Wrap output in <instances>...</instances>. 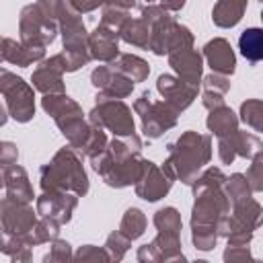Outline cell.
<instances>
[{"instance_id": "6da1fadb", "label": "cell", "mask_w": 263, "mask_h": 263, "mask_svg": "<svg viewBox=\"0 0 263 263\" xmlns=\"http://www.w3.org/2000/svg\"><path fill=\"white\" fill-rule=\"evenodd\" d=\"M166 150L168 156L162 162L164 173L175 181L191 185L212 158V138L208 134L187 129L175 142H171Z\"/></svg>"}, {"instance_id": "7a4b0ae2", "label": "cell", "mask_w": 263, "mask_h": 263, "mask_svg": "<svg viewBox=\"0 0 263 263\" xmlns=\"http://www.w3.org/2000/svg\"><path fill=\"white\" fill-rule=\"evenodd\" d=\"M39 185L41 191H72L84 197L90 183L82 166V154L70 144L60 148L53 158L39 168Z\"/></svg>"}, {"instance_id": "3957f363", "label": "cell", "mask_w": 263, "mask_h": 263, "mask_svg": "<svg viewBox=\"0 0 263 263\" xmlns=\"http://www.w3.org/2000/svg\"><path fill=\"white\" fill-rule=\"evenodd\" d=\"M41 109L55 121V125L60 127L68 144L82 154L92 132V123L84 119L82 107L74 99H70L66 92H53V95H43Z\"/></svg>"}, {"instance_id": "277c9868", "label": "cell", "mask_w": 263, "mask_h": 263, "mask_svg": "<svg viewBox=\"0 0 263 263\" xmlns=\"http://www.w3.org/2000/svg\"><path fill=\"white\" fill-rule=\"evenodd\" d=\"M90 164L92 171L113 189H123L129 185H136L138 179L144 173L146 166V158H142V154L136 156H127V158H117L113 156L107 148L95 156H90Z\"/></svg>"}, {"instance_id": "5b68a950", "label": "cell", "mask_w": 263, "mask_h": 263, "mask_svg": "<svg viewBox=\"0 0 263 263\" xmlns=\"http://www.w3.org/2000/svg\"><path fill=\"white\" fill-rule=\"evenodd\" d=\"M88 121L97 127L111 132L113 136H132L136 134V123L132 109L123 103V99H113L97 92L95 107L88 113Z\"/></svg>"}, {"instance_id": "8992f818", "label": "cell", "mask_w": 263, "mask_h": 263, "mask_svg": "<svg viewBox=\"0 0 263 263\" xmlns=\"http://www.w3.org/2000/svg\"><path fill=\"white\" fill-rule=\"evenodd\" d=\"M134 111H136V115H140L142 134L148 140H156V138L164 136L168 129H173L177 125V119L181 115L164 99L162 101H154L150 97V92H142L134 101Z\"/></svg>"}, {"instance_id": "52a82bcc", "label": "cell", "mask_w": 263, "mask_h": 263, "mask_svg": "<svg viewBox=\"0 0 263 263\" xmlns=\"http://www.w3.org/2000/svg\"><path fill=\"white\" fill-rule=\"evenodd\" d=\"M0 92L4 97V107L8 115L18 121L27 123L35 115V86L25 82L21 76L12 74L10 70H0Z\"/></svg>"}, {"instance_id": "ba28073f", "label": "cell", "mask_w": 263, "mask_h": 263, "mask_svg": "<svg viewBox=\"0 0 263 263\" xmlns=\"http://www.w3.org/2000/svg\"><path fill=\"white\" fill-rule=\"evenodd\" d=\"M58 33H60L58 21L47 18L39 10V6L35 2L27 4L21 10V14H18V35H21V41L49 45V43H53Z\"/></svg>"}, {"instance_id": "9c48e42d", "label": "cell", "mask_w": 263, "mask_h": 263, "mask_svg": "<svg viewBox=\"0 0 263 263\" xmlns=\"http://www.w3.org/2000/svg\"><path fill=\"white\" fill-rule=\"evenodd\" d=\"M37 208L33 210L31 203L25 201H14L10 197H2L0 201V220H2V232L18 236L27 242V236L37 224Z\"/></svg>"}, {"instance_id": "30bf717a", "label": "cell", "mask_w": 263, "mask_h": 263, "mask_svg": "<svg viewBox=\"0 0 263 263\" xmlns=\"http://www.w3.org/2000/svg\"><path fill=\"white\" fill-rule=\"evenodd\" d=\"M142 18L150 27V51L156 55H168L171 35L177 27L175 16L160 4H146L142 8Z\"/></svg>"}, {"instance_id": "8fae6325", "label": "cell", "mask_w": 263, "mask_h": 263, "mask_svg": "<svg viewBox=\"0 0 263 263\" xmlns=\"http://www.w3.org/2000/svg\"><path fill=\"white\" fill-rule=\"evenodd\" d=\"M58 25H60L64 49H88V31L84 27L82 14L66 0L60 8Z\"/></svg>"}, {"instance_id": "7c38bea8", "label": "cell", "mask_w": 263, "mask_h": 263, "mask_svg": "<svg viewBox=\"0 0 263 263\" xmlns=\"http://www.w3.org/2000/svg\"><path fill=\"white\" fill-rule=\"evenodd\" d=\"M259 150H263V142L255 134H249V132L236 129L230 136L218 138V156L222 164H232L238 156L251 160Z\"/></svg>"}, {"instance_id": "4fadbf2b", "label": "cell", "mask_w": 263, "mask_h": 263, "mask_svg": "<svg viewBox=\"0 0 263 263\" xmlns=\"http://www.w3.org/2000/svg\"><path fill=\"white\" fill-rule=\"evenodd\" d=\"M173 183H175V179H171V177L164 173L162 166H158V164H154L152 160L146 158L144 173H142V177L138 179V183L134 185V189H136V195H138L140 199L152 203V201L162 199V197L171 191Z\"/></svg>"}, {"instance_id": "5bb4252c", "label": "cell", "mask_w": 263, "mask_h": 263, "mask_svg": "<svg viewBox=\"0 0 263 263\" xmlns=\"http://www.w3.org/2000/svg\"><path fill=\"white\" fill-rule=\"evenodd\" d=\"M78 205V195L72 191H43L35 199V208L39 216H47L58 220L60 224H68Z\"/></svg>"}, {"instance_id": "9a60e30c", "label": "cell", "mask_w": 263, "mask_h": 263, "mask_svg": "<svg viewBox=\"0 0 263 263\" xmlns=\"http://www.w3.org/2000/svg\"><path fill=\"white\" fill-rule=\"evenodd\" d=\"M64 62L62 55L55 53L47 60H41L39 66L33 70L31 82L35 86V90L43 92V95H53V92H66V84H64Z\"/></svg>"}, {"instance_id": "2e32d148", "label": "cell", "mask_w": 263, "mask_h": 263, "mask_svg": "<svg viewBox=\"0 0 263 263\" xmlns=\"http://www.w3.org/2000/svg\"><path fill=\"white\" fill-rule=\"evenodd\" d=\"M156 90L168 105H173L179 113H183L197 99L199 88L183 82L177 74H160L156 80Z\"/></svg>"}, {"instance_id": "e0dca14e", "label": "cell", "mask_w": 263, "mask_h": 263, "mask_svg": "<svg viewBox=\"0 0 263 263\" xmlns=\"http://www.w3.org/2000/svg\"><path fill=\"white\" fill-rule=\"evenodd\" d=\"M168 66L175 70V74L183 82L199 88V84L203 80L201 78V74H203V53H199L193 47L173 51V53H168Z\"/></svg>"}, {"instance_id": "ac0fdd59", "label": "cell", "mask_w": 263, "mask_h": 263, "mask_svg": "<svg viewBox=\"0 0 263 263\" xmlns=\"http://www.w3.org/2000/svg\"><path fill=\"white\" fill-rule=\"evenodd\" d=\"M119 33L105 27V25H97L90 33H88V51L90 58L103 64L113 62L119 55Z\"/></svg>"}, {"instance_id": "d6986e66", "label": "cell", "mask_w": 263, "mask_h": 263, "mask_svg": "<svg viewBox=\"0 0 263 263\" xmlns=\"http://www.w3.org/2000/svg\"><path fill=\"white\" fill-rule=\"evenodd\" d=\"M203 60L212 68V72L232 76L236 70V55L228 39L224 37H214L203 45Z\"/></svg>"}, {"instance_id": "ffe728a7", "label": "cell", "mask_w": 263, "mask_h": 263, "mask_svg": "<svg viewBox=\"0 0 263 263\" xmlns=\"http://www.w3.org/2000/svg\"><path fill=\"white\" fill-rule=\"evenodd\" d=\"M45 47L41 43H25V41H14L10 37L2 39V60L6 64L27 68L35 62L45 60Z\"/></svg>"}, {"instance_id": "44dd1931", "label": "cell", "mask_w": 263, "mask_h": 263, "mask_svg": "<svg viewBox=\"0 0 263 263\" xmlns=\"http://www.w3.org/2000/svg\"><path fill=\"white\" fill-rule=\"evenodd\" d=\"M2 185H4L6 197H10L14 201L33 203V199H37L33 193V187H31L29 175L21 164H10V166L2 168Z\"/></svg>"}, {"instance_id": "7402d4cb", "label": "cell", "mask_w": 263, "mask_h": 263, "mask_svg": "<svg viewBox=\"0 0 263 263\" xmlns=\"http://www.w3.org/2000/svg\"><path fill=\"white\" fill-rule=\"evenodd\" d=\"M249 0H218L212 8V21L220 29H232L236 27L247 10Z\"/></svg>"}, {"instance_id": "603a6c76", "label": "cell", "mask_w": 263, "mask_h": 263, "mask_svg": "<svg viewBox=\"0 0 263 263\" xmlns=\"http://www.w3.org/2000/svg\"><path fill=\"white\" fill-rule=\"evenodd\" d=\"M203 92H201V103L208 111L216 109V107H222L224 105V97L226 92L230 90V76H224V74H218V72H212L208 74L203 80Z\"/></svg>"}, {"instance_id": "cb8c5ba5", "label": "cell", "mask_w": 263, "mask_h": 263, "mask_svg": "<svg viewBox=\"0 0 263 263\" xmlns=\"http://www.w3.org/2000/svg\"><path fill=\"white\" fill-rule=\"evenodd\" d=\"M205 125H208L210 134H214L216 138H224L238 129V117L230 107L222 105V107H216L210 111Z\"/></svg>"}, {"instance_id": "d4e9b609", "label": "cell", "mask_w": 263, "mask_h": 263, "mask_svg": "<svg viewBox=\"0 0 263 263\" xmlns=\"http://www.w3.org/2000/svg\"><path fill=\"white\" fill-rule=\"evenodd\" d=\"M119 37L121 41L138 47V49H150V27L148 23L140 16V18H127L121 29H119Z\"/></svg>"}, {"instance_id": "484cf974", "label": "cell", "mask_w": 263, "mask_h": 263, "mask_svg": "<svg viewBox=\"0 0 263 263\" xmlns=\"http://www.w3.org/2000/svg\"><path fill=\"white\" fill-rule=\"evenodd\" d=\"M117 72L125 74L127 78H132L134 82H144L150 74V66L146 60H142L140 55L134 53H119L113 62H109Z\"/></svg>"}, {"instance_id": "4316f807", "label": "cell", "mask_w": 263, "mask_h": 263, "mask_svg": "<svg viewBox=\"0 0 263 263\" xmlns=\"http://www.w3.org/2000/svg\"><path fill=\"white\" fill-rule=\"evenodd\" d=\"M238 49H240V55L251 62V64H257V62H263V27H249L240 33L238 37Z\"/></svg>"}, {"instance_id": "83f0119b", "label": "cell", "mask_w": 263, "mask_h": 263, "mask_svg": "<svg viewBox=\"0 0 263 263\" xmlns=\"http://www.w3.org/2000/svg\"><path fill=\"white\" fill-rule=\"evenodd\" d=\"M152 242L156 245L162 263H177V261L187 259L181 249V234H177V232H158L152 238Z\"/></svg>"}, {"instance_id": "f1b7e54d", "label": "cell", "mask_w": 263, "mask_h": 263, "mask_svg": "<svg viewBox=\"0 0 263 263\" xmlns=\"http://www.w3.org/2000/svg\"><path fill=\"white\" fill-rule=\"evenodd\" d=\"M232 216L238 218L242 224H247L251 230L263 226V205L257 199H253V195L232 203Z\"/></svg>"}, {"instance_id": "f546056e", "label": "cell", "mask_w": 263, "mask_h": 263, "mask_svg": "<svg viewBox=\"0 0 263 263\" xmlns=\"http://www.w3.org/2000/svg\"><path fill=\"white\" fill-rule=\"evenodd\" d=\"M134 84H136V82H134L132 78H127L125 74L117 72V70L109 64V76H107L105 84L99 88V92L105 95V97H113V99H125V97L132 95Z\"/></svg>"}, {"instance_id": "4dcf8cb0", "label": "cell", "mask_w": 263, "mask_h": 263, "mask_svg": "<svg viewBox=\"0 0 263 263\" xmlns=\"http://www.w3.org/2000/svg\"><path fill=\"white\" fill-rule=\"evenodd\" d=\"M60 222L47 216H41L35 224V228L31 230V234L27 236V245L29 247H39L45 242H53L55 238H60Z\"/></svg>"}, {"instance_id": "1f68e13d", "label": "cell", "mask_w": 263, "mask_h": 263, "mask_svg": "<svg viewBox=\"0 0 263 263\" xmlns=\"http://www.w3.org/2000/svg\"><path fill=\"white\" fill-rule=\"evenodd\" d=\"M146 226H148L146 214L140 208H127L119 222V232L125 234L129 240H136L146 232Z\"/></svg>"}, {"instance_id": "d6a6232c", "label": "cell", "mask_w": 263, "mask_h": 263, "mask_svg": "<svg viewBox=\"0 0 263 263\" xmlns=\"http://www.w3.org/2000/svg\"><path fill=\"white\" fill-rule=\"evenodd\" d=\"M218 226L216 224H191V242L197 251H212L218 242Z\"/></svg>"}, {"instance_id": "836d02e7", "label": "cell", "mask_w": 263, "mask_h": 263, "mask_svg": "<svg viewBox=\"0 0 263 263\" xmlns=\"http://www.w3.org/2000/svg\"><path fill=\"white\" fill-rule=\"evenodd\" d=\"M240 121L251 127L253 132L263 134V101L261 99H247L240 103Z\"/></svg>"}, {"instance_id": "e575fe53", "label": "cell", "mask_w": 263, "mask_h": 263, "mask_svg": "<svg viewBox=\"0 0 263 263\" xmlns=\"http://www.w3.org/2000/svg\"><path fill=\"white\" fill-rule=\"evenodd\" d=\"M154 226H156L158 232H177V234H181L183 220H181L179 210L173 208V205L160 208V210L154 214Z\"/></svg>"}, {"instance_id": "d590c367", "label": "cell", "mask_w": 263, "mask_h": 263, "mask_svg": "<svg viewBox=\"0 0 263 263\" xmlns=\"http://www.w3.org/2000/svg\"><path fill=\"white\" fill-rule=\"evenodd\" d=\"M224 191H226L230 203H236V201L247 199V197L253 195V189H251V185H249V179H247V175H242V173H232V175L226 179V183H224Z\"/></svg>"}, {"instance_id": "8d00e7d4", "label": "cell", "mask_w": 263, "mask_h": 263, "mask_svg": "<svg viewBox=\"0 0 263 263\" xmlns=\"http://www.w3.org/2000/svg\"><path fill=\"white\" fill-rule=\"evenodd\" d=\"M129 247H132V240L125 234H121L119 230L117 232H111L107 236V240H105V249H107V253H109V257H111L113 263H119L125 257V253L129 251Z\"/></svg>"}, {"instance_id": "74e56055", "label": "cell", "mask_w": 263, "mask_h": 263, "mask_svg": "<svg viewBox=\"0 0 263 263\" xmlns=\"http://www.w3.org/2000/svg\"><path fill=\"white\" fill-rule=\"evenodd\" d=\"M129 18V10L125 8H117V6H101V25L113 29L119 33L121 25Z\"/></svg>"}, {"instance_id": "f35d334b", "label": "cell", "mask_w": 263, "mask_h": 263, "mask_svg": "<svg viewBox=\"0 0 263 263\" xmlns=\"http://www.w3.org/2000/svg\"><path fill=\"white\" fill-rule=\"evenodd\" d=\"M70 259H74L72 247L68 240H62V238H55L53 242H49V253L43 257L45 263H64Z\"/></svg>"}, {"instance_id": "ab89813d", "label": "cell", "mask_w": 263, "mask_h": 263, "mask_svg": "<svg viewBox=\"0 0 263 263\" xmlns=\"http://www.w3.org/2000/svg\"><path fill=\"white\" fill-rule=\"evenodd\" d=\"M247 179H249V185L253 191H257V193L263 191V150H259L251 158V164L247 168Z\"/></svg>"}, {"instance_id": "60d3db41", "label": "cell", "mask_w": 263, "mask_h": 263, "mask_svg": "<svg viewBox=\"0 0 263 263\" xmlns=\"http://www.w3.org/2000/svg\"><path fill=\"white\" fill-rule=\"evenodd\" d=\"M76 261H101V263H109L111 257L107 253L105 247H95V245H82L76 253H74Z\"/></svg>"}, {"instance_id": "b9f144b4", "label": "cell", "mask_w": 263, "mask_h": 263, "mask_svg": "<svg viewBox=\"0 0 263 263\" xmlns=\"http://www.w3.org/2000/svg\"><path fill=\"white\" fill-rule=\"evenodd\" d=\"M222 257L224 261H247V259H253V253L249 245H228Z\"/></svg>"}, {"instance_id": "7bdbcfd3", "label": "cell", "mask_w": 263, "mask_h": 263, "mask_svg": "<svg viewBox=\"0 0 263 263\" xmlns=\"http://www.w3.org/2000/svg\"><path fill=\"white\" fill-rule=\"evenodd\" d=\"M16 160H18L16 144H12V142H0V164H2V168L10 166V164H16Z\"/></svg>"}, {"instance_id": "ee69618b", "label": "cell", "mask_w": 263, "mask_h": 263, "mask_svg": "<svg viewBox=\"0 0 263 263\" xmlns=\"http://www.w3.org/2000/svg\"><path fill=\"white\" fill-rule=\"evenodd\" d=\"M138 261L140 263H160V253H158V249H156V245L150 240V242H146V245H142L140 249H138Z\"/></svg>"}, {"instance_id": "f6af8a7d", "label": "cell", "mask_w": 263, "mask_h": 263, "mask_svg": "<svg viewBox=\"0 0 263 263\" xmlns=\"http://www.w3.org/2000/svg\"><path fill=\"white\" fill-rule=\"evenodd\" d=\"M80 14H86V12H92L97 10L99 6H103V0H68Z\"/></svg>"}, {"instance_id": "bcb514c9", "label": "cell", "mask_w": 263, "mask_h": 263, "mask_svg": "<svg viewBox=\"0 0 263 263\" xmlns=\"http://www.w3.org/2000/svg\"><path fill=\"white\" fill-rule=\"evenodd\" d=\"M103 6H117V8L132 10L138 6V0H103Z\"/></svg>"}, {"instance_id": "7dc6e473", "label": "cell", "mask_w": 263, "mask_h": 263, "mask_svg": "<svg viewBox=\"0 0 263 263\" xmlns=\"http://www.w3.org/2000/svg\"><path fill=\"white\" fill-rule=\"evenodd\" d=\"M185 2H187V0H160V6H164V8L171 10V12H179V10L185 6Z\"/></svg>"}, {"instance_id": "c3c4849f", "label": "cell", "mask_w": 263, "mask_h": 263, "mask_svg": "<svg viewBox=\"0 0 263 263\" xmlns=\"http://www.w3.org/2000/svg\"><path fill=\"white\" fill-rule=\"evenodd\" d=\"M259 16H261V23H263V10H261V14H259Z\"/></svg>"}, {"instance_id": "681fc988", "label": "cell", "mask_w": 263, "mask_h": 263, "mask_svg": "<svg viewBox=\"0 0 263 263\" xmlns=\"http://www.w3.org/2000/svg\"><path fill=\"white\" fill-rule=\"evenodd\" d=\"M146 2H148V4H152V2H154V0H146Z\"/></svg>"}, {"instance_id": "f907efd6", "label": "cell", "mask_w": 263, "mask_h": 263, "mask_svg": "<svg viewBox=\"0 0 263 263\" xmlns=\"http://www.w3.org/2000/svg\"><path fill=\"white\" fill-rule=\"evenodd\" d=\"M259 2H263V0H259Z\"/></svg>"}]
</instances>
